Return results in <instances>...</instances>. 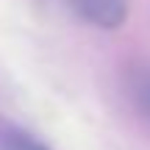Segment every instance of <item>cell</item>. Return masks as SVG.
<instances>
[{"label": "cell", "mask_w": 150, "mask_h": 150, "mask_svg": "<svg viewBox=\"0 0 150 150\" xmlns=\"http://www.w3.org/2000/svg\"><path fill=\"white\" fill-rule=\"evenodd\" d=\"M70 6L78 17H83L95 28H108V31L122 25L128 14L125 0H70Z\"/></svg>", "instance_id": "6da1fadb"}, {"label": "cell", "mask_w": 150, "mask_h": 150, "mask_svg": "<svg viewBox=\"0 0 150 150\" xmlns=\"http://www.w3.org/2000/svg\"><path fill=\"white\" fill-rule=\"evenodd\" d=\"M128 92L134 106L139 108V114L150 122V64H142L128 75Z\"/></svg>", "instance_id": "7a4b0ae2"}, {"label": "cell", "mask_w": 150, "mask_h": 150, "mask_svg": "<svg viewBox=\"0 0 150 150\" xmlns=\"http://www.w3.org/2000/svg\"><path fill=\"white\" fill-rule=\"evenodd\" d=\"M0 150H50V147L42 145L39 139H33L31 134L8 125L0 131Z\"/></svg>", "instance_id": "3957f363"}]
</instances>
